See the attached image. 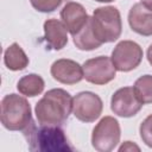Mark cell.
Returning <instances> with one entry per match:
<instances>
[{
	"mask_svg": "<svg viewBox=\"0 0 152 152\" xmlns=\"http://www.w3.org/2000/svg\"><path fill=\"white\" fill-rule=\"evenodd\" d=\"M142 102L138 97V95L134 91V88L125 87L116 90L110 101V108L114 112V114L122 116V118H129L135 115L142 107Z\"/></svg>",
	"mask_w": 152,
	"mask_h": 152,
	"instance_id": "cell-9",
	"label": "cell"
},
{
	"mask_svg": "<svg viewBox=\"0 0 152 152\" xmlns=\"http://www.w3.org/2000/svg\"><path fill=\"white\" fill-rule=\"evenodd\" d=\"M120 140V125L116 119L104 116L95 126L91 135V145L100 152L112 151Z\"/></svg>",
	"mask_w": 152,
	"mask_h": 152,
	"instance_id": "cell-5",
	"label": "cell"
},
{
	"mask_svg": "<svg viewBox=\"0 0 152 152\" xmlns=\"http://www.w3.org/2000/svg\"><path fill=\"white\" fill-rule=\"evenodd\" d=\"M110 59L116 70L129 71L140 64L142 59V50L135 42L122 40L114 48Z\"/></svg>",
	"mask_w": 152,
	"mask_h": 152,
	"instance_id": "cell-6",
	"label": "cell"
},
{
	"mask_svg": "<svg viewBox=\"0 0 152 152\" xmlns=\"http://www.w3.org/2000/svg\"><path fill=\"white\" fill-rule=\"evenodd\" d=\"M61 18L72 36L77 33L89 19L84 7L78 2H68L61 12Z\"/></svg>",
	"mask_w": 152,
	"mask_h": 152,
	"instance_id": "cell-12",
	"label": "cell"
},
{
	"mask_svg": "<svg viewBox=\"0 0 152 152\" xmlns=\"http://www.w3.org/2000/svg\"><path fill=\"white\" fill-rule=\"evenodd\" d=\"M147 59H148V62H150V64L152 65V44L148 46V49H147Z\"/></svg>",
	"mask_w": 152,
	"mask_h": 152,
	"instance_id": "cell-21",
	"label": "cell"
},
{
	"mask_svg": "<svg viewBox=\"0 0 152 152\" xmlns=\"http://www.w3.org/2000/svg\"><path fill=\"white\" fill-rule=\"evenodd\" d=\"M134 91L142 103H152V76L144 75L134 83Z\"/></svg>",
	"mask_w": 152,
	"mask_h": 152,
	"instance_id": "cell-17",
	"label": "cell"
},
{
	"mask_svg": "<svg viewBox=\"0 0 152 152\" xmlns=\"http://www.w3.org/2000/svg\"><path fill=\"white\" fill-rule=\"evenodd\" d=\"M102 100L91 91H82L72 99V113L83 122L95 121L102 113Z\"/></svg>",
	"mask_w": 152,
	"mask_h": 152,
	"instance_id": "cell-8",
	"label": "cell"
},
{
	"mask_svg": "<svg viewBox=\"0 0 152 152\" xmlns=\"http://www.w3.org/2000/svg\"><path fill=\"white\" fill-rule=\"evenodd\" d=\"M0 119L10 131H24L31 124V107L25 97L8 94L1 101Z\"/></svg>",
	"mask_w": 152,
	"mask_h": 152,
	"instance_id": "cell-3",
	"label": "cell"
},
{
	"mask_svg": "<svg viewBox=\"0 0 152 152\" xmlns=\"http://www.w3.org/2000/svg\"><path fill=\"white\" fill-rule=\"evenodd\" d=\"M4 61L6 66L10 70H23L28 64V58L26 53L23 51V49L17 44L13 43L11 46H8L4 55Z\"/></svg>",
	"mask_w": 152,
	"mask_h": 152,
	"instance_id": "cell-15",
	"label": "cell"
},
{
	"mask_svg": "<svg viewBox=\"0 0 152 152\" xmlns=\"http://www.w3.org/2000/svg\"><path fill=\"white\" fill-rule=\"evenodd\" d=\"M120 151H133V150H137V151H139V147L137 146V145H134V144H132L131 141H126L120 148H119Z\"/></svg>",
	"mask_w": 152,
	"mask_h": 152,
	"instance_id": "cell-20",
	"label": "cell"
},
{
	"mask_svg": "<svg viewBox=\"0 0 152 152\" xmlns=\"http://www.w3.org/2000/svg\"><path fill=\"white\" fill-rule=\"evenodd\" d=\"M74 43L76 48H78L80 50H86V51L97 49L102 45V43L99 40V38L96 37L94 32L90 18L88 19L86 25L77 33L74 34Z\"/></svg>",
	"mask_w": 152,
	"mask_h": 152,
	"instance_id": "cell-14",
	"label": "cell"
},
{
	"mask_svg": "<svg viewBox=\"0 0 152 152\" xmlns=\"http://www.w3.org/2000/svg\"><path fill=\"white\" fill-rule=\"evenodd\" d=\"M90 20L94 32L102 44L114 42L120 37L122 24L120 12L115 7L107 6L96 8Z\"/></svg>",
	"mask_w": 152,
	"mask_h": 152,
	"instance_id": "cell-4",
	"label": "cell"
},
{
	"mask_svg": "<svg viewBox=\"0 0 152 152\" xmlns=\"http://www.w3.org/2000/svg\"><path fill=\"white\" fill-rule=\"evenodd\" d=\"M99 2H110V1H114V0H96Z\"/></svg>",
	"mask_w": 152,
	"mask_h": 152,
	"instance_id": "cell-23",
	"label": "cell"
},
{
	"mask_svg": "<svg viewBox=\"0 0 152 152\" xmlns=\"http://www.w3.org/2000/svg\"><path fill=\"white\" fill-rule=\"evenodd\" d=\"M141 4H144L146 7L152 10V0H141Z\"/></svg>",
	"mask_w": 152,
	"mask_h": 152,
	"instance_id": "cell-22",
	"label": "cell"
},
{
	"mask_svg": "<svg viewBox=\"0 0 152 152\" xmlns=\"http://www.w3.org/2000/svg\"><path fill=\"white\" fill-rule=\"evenodd\" d=\"M83 77L94 84H106L114 80L116 69L110 58L99 56L88 59L83 64Z\"/></svg>",
	"mask_w": 152,
	"mask_h": 152,
	"instance_id": "cell-7",
	"label": "cell"
},
{
	"mask_svg": "<svg viewBox=\"0 0 152 152\" xmlns=\"http://www.w3.org/2000/svg\"><path fill=\"white\" fill-rule=\"evenodd\" d=\"M140 137L142 141L148 146L152 147V114L148 115L140 125Z\"/></svg>",
	"mask_w": 152,
	"mask_h": 152,
	"instance_id": "cell-19",
	"label": "cell"
},
{
	"mask_svg": "<svg viewBox=\"0 0 152 152\" xmlns=\"http://www.w3.org/2000/svg\"><path fill=\"white\" fill-rule=\"evenodd\" d=\"M17 88H18L20 94H23L25 96L33 97V96H37L38 94H40L43 91L44 81L40 76H38L36 74H30V75H26L19 80Z\"/></svg>",
	"mask_w": 152,
	"mask_h": 152,
	"instance_id": "cell-16",
	"label": "cell"
},
{
	"mask_svg": "<svg viewBox=\"0 0 152 152\" xmlns=\"http://www.w3.org/2000/svg\"><path fill=\"white\" fill-rule=\"evenodd\" d=\"M72 110V99L63 89H51L36 104L34 112L42 125H62Z\"/></svg>",
	"mask_w": 152,
	"mask_h": 152,
	"instance_id": "cell-2",
	"label": "cell"
},
{
	"mask_svg": "<svg viewBox=\"0 0 152 152\" xmlns=\"http://www.w3.org/2000/svg\"><path fill=\"white\" fill-rule=\"evenodd\" d=\"M30 151L39 152H70L72 146L69 144L64 132L53 125L37 126L33 121L23 131Z\"/></svg>",
	"mask_w": 152,
	"mask_h": 152,
	"instance_id": "cell-1",
	"label": "cell"
},
{
	"mask_svg": "<svg viewBox=\"0 0 152 152\" xmlns=\"http://www.w3.org/2000/svg\"><path fill=\"white\" fill-rule=\"evenodd\" d=\"M131 28L142 36H152V10L138 2L132 6L128 13Z\"/></svg>",
	"mask_w": 152,
	"mask_h": 152,
	"instance_id": "cell-11",
	"label": "cell"
},
{
	"mask_svg": "<svg viewBox=\"0 0 152 152\" xmlns=\"http://www.w3.org/2000/svg\"><path fill=\"white\" fill-rule=\"evenodd\" d=\"M30 1L37 11L46 13L55 11L57 7H59V5L63 1H68V0H30Z\"/></svg>",
	"mask_w": 152,
	"mask_h": 152,
	"instance_id": "cell-18",
	"label": "cell"
},
{
	"mask_svg": "<svg viewBox=\"0 0 152 152\" xmlns=\"http://www.w3.org/2000/svg\"><path fill=\"white\" fill-rule=\"evenodd\" d=\"M52 77L64 84H75L83 78V68L71 59H58L51 65Z\"/></svg>",
	"mask_w": 152,
	"mask_h": 152,
	"instance_id": "cell-10",
	"label": "cell"
},
{
	"mask_svg": "<svg viewBox=\"0 0 152 152\" xmlns=\"http://www.w3.org/2000/svg\"><path fill=\"white\" fill-rule=\"evenodd\" d=\"M68 28L57 19H49L44 23V39L52 50H61L68 43Z\"/></svg>",
	"mask_w": 152,
	"mask_h": 152,
	"instance_id": "cell-13",
	"label": "cell"
}]
</instances>
